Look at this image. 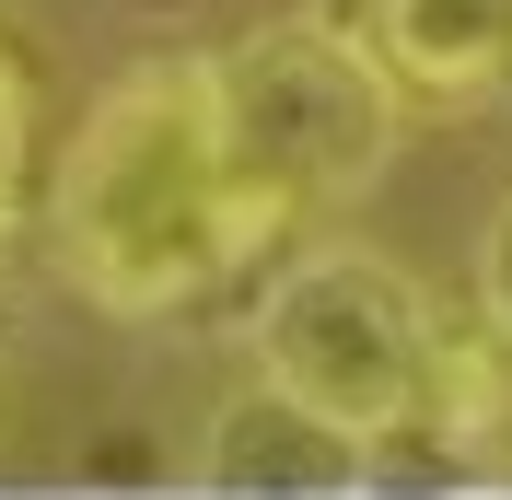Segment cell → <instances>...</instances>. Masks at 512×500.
Listing matches in <instances>:
<instances>
[{
    "label": "cell",
    "mask_w": 512,
    "mask_h": 500,
    "mask_svg": "<svg viewBox=\"0 0 512 500\" xmlns=\"http://www.w3.org/2000/svg\"><path fill=\"white\" fill-rule=\"evenodd\" d=\"M47 256L94 314L128 326L210 303L245 256H268L222 128V59H152L82 117L47 187Z\"/></svg>",
    "instance_id": "1"
},
{
    "label": "cell",
    "mask_w": 512,
    "mask_h": 500,
    "mask_svg": "<svg viewBox=\"0 0 512 500\" xmlns=\"http://www.w3.org/2000/svg\"><path fill=\"white\" fill-rule=\"evenodd\" d=\"M222 128H233V175L280 245L291 221H326L384 187L408 105L338 12H280L222 47Z\"/></svg>",
    "instance_id": "2"
},
{
    "label": "cell",
    "mask_w": 512,
    "mask_h": 500,
    "mask_svg": "<svg viewBox=\"0 0 512 500\" xmlns=\"http://www.w3.org/2000/svg\"><path fill=\"white\" fill-rule=\"evenodd\" d=\"M443 349V303L373 245H303L256 303V373L350 442H408Z\"/></svg>",
    "instance_id": "3"
},
{
    "label": "cell",
    "mask_w": 512,
    "mask_h": 500,
    "mask_svg": "<svg viewBox=\"0 0 512 500\" xmlns=\"http://www.w3.org/2000/svg\"><path fill=\"white\" fill-rule=\"evenodd\" d=\"M198 489L210 500H361L373 489V442H350L338 419H315L303 396H280V384L256 373L245 396L210 419Z\"/></svg>",
    "instance_id": "4"
},
{
    "label": "cell",
    "mask_w": 512,
    "mask_h": 500,
    "mask_svg": "<svg viewBox=\"0 0 512 500\" xmlns=\"http://www.w3.org/2000/svg\"><path fill=\"white\" fill-rule=\"evenodd\" d=\"M338 24L373 47L396 105H489L512 82V0H338Z\"/></svg>",
    "instance_id": "5"
},
{
    "label": "cell",
    "mask_w": 512,
    "mask_h": 500,
    "mask_svg": "<svg viewBox=\"0 0 512 500\" xmlns=\"http://www.w3.org/2000/svg\"><path fill=\"white\" fill-rule=\"evenodd\" d=\"M419 442L443 454H501L512 442V338L501 326H454L443 314V349H431V384H419Z\"/></svg>",
    "instance_id": "6"
},
{
    "label": "cell",
    "mask_w": 512,
    "mask_h": 500,
    "mask_svg": "<svg viewBox=\"0 0 512 500\" xmlns=\"http://www.w3.org/2000/svg\"><path fill=\"white\" fill-rule=\"evenodd\" d=\"M24 152H35V82L12 59V35H0V245H12V221H24Z\"/></svg>",
    "instance_id": "7"
},
{
    "label": "cell",
    "mask_w": 512,
    "mask_h": 500,
    "mask_svg": "<svg viewBox=\"0 0 512 500\" xmlns=\"http://www.w3.org/2000/svg\"><path fill=\"white\" fill-rule=\"evenodd\" d=\"M478 314L512 338V198L489 210V245H478Z\"/></svg>",
    "instance_id": "8"
},
{
    "label": "cell",
    "mask_w": 512,
    "mask_h": 500,
    "mask_svg": "<svg viewBox=\"0 0 512 500\" xmlns=\"http://www.w3.org/2000/svg\"><path fill=\"white\" fill-rule=\"evenodd\" d=\"M0 384H12V349H0Z\"/></svg>",
    "instance_id": "9"
}]
</instances>
